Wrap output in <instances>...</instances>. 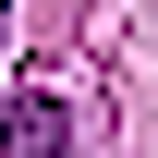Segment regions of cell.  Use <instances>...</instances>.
Instances as JSON below:
<instances>
[{"label": "cell", "instance_id": "obj_1", "mask_svg": "<svg viewBox=\"0 0 158 158\" xmlns=\"http://www.w3.org/2000/svg\"><path fill=\"white\" fill-rule=\"evenodd\" d=\"M61 146H73V110H61L49 85H24V98L0 110V158H61Z\"/></svg>", "mask_w": 158, "mask_h": 158}, {"label": "cell", "instance_id": "obj_2", "mask_svg": "<svg viewBox=\"0 0 158 158\" xmlns=\"http://www.w3.org/2000/svg\"><path fill=\"white\" fill-rule=\"evenodd\" d=\"M0 37H12V12H0Z\"/></svg>", "mask_w": 158, "mask_h": 158}]
</instances>
